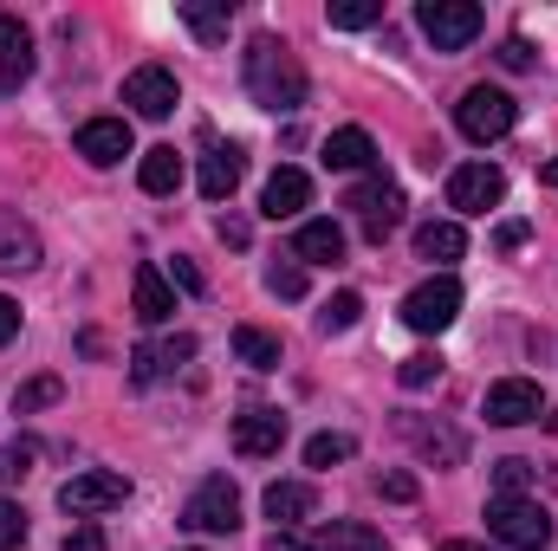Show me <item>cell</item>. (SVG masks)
Returning a JSON list of instances; mask_svg holds the SVG:
<instances>
[{"label":"cell","mask_w":558,"mask_h":551,"mask_svg":"<svg viewBox=\"0 0 558 551\" xmlns=\"http://www.w3.org/2000/svg\"><path fill=\"white\" fill-rule=\"evenodd\" d=\"M241 78H247V98H254L260 111H274V118L305 111L312 78H305L299 52H292L286 39H274V33H254V39H247V52H241Z\"/></svg>","instance_id":"1"},{"label":"cell","mask_w":558,"mask_h":551,"mask_svg":"<svg viewBox=\"0 0 558 551\" xmlns=\"http://www.w3.org/2000/svg\"><path fill=\"white\" fill-rule=\"evenodd\" d=\"M487 532L513 551H546L553 546V513L526 493H494L487 500Z\"/></svg>","instance_id":"2"},{"label":"cell","mask_w":558,"mask_h":551,"mask_svg":"<svg viewBox=\"0 0 558 551\" xmlns=\"http://www.w3.org/2000/svg\"><path fill=\"white\" fill-rule=\"evenodd\" d=\"M454 124H461L468 143H500L513 124H520V105H513L507 91H494V85H474V91H461Z\"/></svg>","instance_id":"3"},{"label":"cell","mask_w":558,"mask_h":551,"mask_svg":"<svg viewBox=\"0 0 558 551\" xmlns=\"http://www.w3.org/2000/svg\"><path fill=\"white\" fill-rule=\"evenodd\" d=\"M454 318H461V279H448V273L422 279L416 292L403 298V325H410V331H422V338H441Z\"/></svg>","instance_id":"4"},{"label":"cell","mask_w":558,"mask_h":551,"mask_svg":"<svg viewBox=\"0 0 558 551\" xmlns=\"http://www.w3.org/2000/svg\"><path fill=\"white\" fill-rule=\"evenodd\" d=\"M124 500H131V480L111 474V467H85V474H72V480L59 487V506H65L72 519H98V513H111V506H124Z\"/></svg>","instance_id":"5"},{"label":"cell","mask_w":558,"mask_h":551,"mask_svg":"<svg viewBox=\"0 0 558 551\" xmlns=\"http://www.w3.org/2000/svg\"><path fill=\"white\" fill-rule=\"evenodd\" d=\"M416 26L435 52H461V46L481 33V7H474V0H422Z\"/></svg>","instance_id":"6"},{"label":"cell","mask_w":558,"mask_h":551,"mask_svg":"<svg viewBox=\"0 0 558 551\" xmlns=\"http://www.w3.org/2000/svg\"><path fill=\"white\" fill-rule=\"evenodd\" d=\"M344 208L357 215L364 241H384V234H397V221H403V188L384 182V175H364V182L344 195Z\"/></svg>","instance_id":"7"},{"label":"cell","mask_w":558,"mask_h":551,"mask_svg":"<svg viewBox=\"0 0 558 551\" xmlns=\"http://www.w3.org/2000/svg\"><path fill=\"white\" fill-rule=\"evenodd\" d=\"M182 526H189V532H234V526H241V493H234V480H228V474H208V480L189 493Z\"/></svg>","instance_id":"8"},{"label":"cell","mask_w":558,"mask_h":551,"mask_svg":"<svg viewBox=\"0 0 558 551\" xmlns=\"http://www.w3.org/2000/svg\"><path fill=\"white\" fill-rule=\"evenodd\" d=\"M500 201H507V175H500L494 162H468V169L448 175V208L487 215V208H500Z\"/></svg>","instance_id":"9"},{"label":"cell","mask_w":558,"mask_h":551,"mask_svg":"<svg viewBox=\"0 0 558 551\" xmlns=\"http://www.w3.org/2000/svg\"><path fill=\"white\" fill-rule=\"evenodd\" d=\"M124 105L149 118V124H162L175 105H182V85H175V72H162V65H137L131 78H124Z\"/></svg>","instance_id":"10"},{"label":"cell","mask_w":558,"mask_h":551,"mask_svg":"<svg viewBox=\"0 0 558 551\" xmlns=\"http://www.w3.org/2000/svg\"><path fill=\"white\" fill-rule=\"evenodd\" d=\"M397 428H403V441L416 448L428 467H461V454H468V434H461V428H448V421H428V415H403Z\"/></svg>","instance_id":"11"},{"label":"cell","mask_w":558,"mask_h":551,"mask_svg":"<svg viewBox=\"0 0 558 551\" xmlns=\"http://www.w3.org/2000/svg\"><path fill=\"white\" fill-rule=\"evenodd\" d=\"M481 415H487L494 428H520V421H539V383H533V377H500V383L487 390Z\"/></svg>","instance_id":"12"},{"label":"cell","mask_w":558,"mask_h":551,"mask_svg":"<svg viewBox=\"0 0 558 551\" xmlns=\"http://www.w3.org/2000/svg\"><path fill=\"white\" fill-rule=\"evenodd\" d=\"M39 260H46V247H39L33 221L20 208H0V273H33Z\"/></svg>","instance_id":"13"},{"label":"cell","mask_w":558,"mask_h":551,"mask_svg":"<svg viewBox=\"0 0 558 551\" xmlns=\"http://www.w3.org/2000/svg\"><path fill=\"white\" fill-rule=\"evenodd\" d=\"M286 448V415L279 409H247L234 415V454H247V461H267Z\"/></svg>","instance_id":"14"},{"label":"cell","mask_w":558,"mask_h":551,"mask_svg":"<svg viewBox=\"0 0 558 551\" xmlns=\"http://www.w3.org/2000/svg\"><path fill=\"white\" fill-rule=\"evenodd\" d=\"M78 156H85L92 169L124 162V156H131V124H124V118H92V124H78Z\"/></svg>","instance_id":"15"},{"label":"cell","mask_w":558,"mask_h":551,"mask_svg":"<svg viewBox=\"0 0 558 551\" xmlns=\"http://www.w3.org/2000/svg\"><path fill=\"white\" fill-rule=\"evenodd\" d=\"M33 78V33L20 26V13H0V91H20Z\"/></svg>","instance_id":"16"},{"label":"cell","mask_w":558,"mask_h":551,"mask_svg":"<svg viewBox=\"0 0 558 551\" xmlns=\"http://www.w3.org/2000/svg\"><path fill=\"white\" fill-rule=\"evenodd\" d=\"M241 175H247L241 143H208V156H202V195H208V201H228V195L241 188Z\"/></svg>","instance_id":"17"},{"label":"cell","mask_w":558,"mask_h":551,"mask_svg":"<svg viewBox=\"0 0 558 551\" xmlns=\"http://www.w3.org/2000/svg\"><path fill=\"white\" fill-rule=\"evenodd\" d=\"M292 260H299V267H338V260H344V228H338V221H299Z\"/></svg>","instance_id":"18"},{"label":"cell","mask_w":558,"mask_h":551,"mask_svg":"<svg viewBox=\"0 0 558 551\" xmlns=\"http://www.w3.org/2000/svg\"><path fill=\"white\" fill-rule=\"evenodd\" d=\"M195 357V338H162V344H137L131 351V377L137 383H162L169 370H182Z\"/></svg>","instance_id":"19"},{"label":"cell","mask_w":558,"mask_h":551,"mask_svg":"<svg viewBox=\"0 0 558 551\" xmlns=\"http://www.w3.org/2000/svg\"><path fill=\"white\" fill-rule=\"evenodd\" d=\"M305 201H312L305 169H274V175H267V188H260V215H267V221H292Z\"/></svg>","instance_id":"20"},{"label":"cell","mask_w":558,"mask_h":551,"mask_svg":"<svg viewBox=\"0 0 558 551\" xmlns=\"http://www.w3.org/2000/svg\"><path fill=\"white\" fill-rule=\"evenodd\" d=\"M260 506H267V519H279V532H292L299 519L318 513V493H312L305 480H274V487L260 493Z\"/></svg>","instance_id":"21"},{"label":"cell","mask_w":558,"mask_h":551,"mask_svg":"<svg viewBox=\"0 0 558 551\" xmlns=\"http://www.w3.org/2000/svg\"><path fill=\"white\" fill-rule=\"evenodd\" d=\"M131 298H137V318H143V325L175 318V285L162 279V267H137V279H131Z\"/></svg>","instance_id":"22"},{"label":"cell","mask_w":558,"mask_h":551,"mask_svg":"<svg viewBox=\"0 0 558 551\" xmlns=\"http://www.w3.org/2000/svg\"><path fill=\"white\" fill-rule=\"evenodd\" d=\"M175 13H182V26H189L202 46H221V39H228V20H234V0H182Z\"/></svg>","instance_id":"23"},{"label":"cell","mask_w":558,"mask_h":551,"mask_svg":"<svg viewBox=\"0 0 558 551\" xmlns=\"http://www.w3.org/2000/svg\"><path fill=\"white\" fill-rule=\"evenodd\" d=\"M137 182H143V195H175V188H182V156H175V143H156V149H143Z\"/></svg>","instance_id":"24"},{"label":"cell","mask_w":558,"mask_h":551,"mask_svg":"<svg viewBox=\"0 0 558 551\" xmlns=\"http://www.w3.org/2000/svg\"><path fill=\"white\" fill-rule=\"evenodd\" d=\"M371 156H377V143L357 124H344V131L325 137V169H371Z\"/></svg>","instance_id":"25"},{"label":"cell","mask_w":558,"mask_h":551,"mask_svg":"<svg viewBox=\"0 0 558 551\" xmlns=\"http://www.w3.org/2000/svg\"><path fill=\"white\" fill-rule=\"evenodd\" d=\"M461 254H468V234H461L454 221H428V228H416V260L448 267V260H461Z\"/></svg>","instance_id":"26"},{"label":"cell","mask_w":558,"mask_h":551,"mask_svg":"<svg viewBox=\"0 0 558 551\" xmlns=\"http://www.w3.org/2000/svg\"><path fill=\"white\" fill-rule=\"evenodd\" d=\"M234 357L254 364V370H279V338L260 325H234Z\"/></svg>","instance_id":"27"},{"label":"cell","mask_w":558,"mask_h":551,"mask_svg":"<svg viewBox=\"0 0 558 551\" xmlns=\"http://www.w3.org/2000/svg\"><path fill=\"white\" fill-rule=\"evenodd\" d=\"M318 546L325 551H390L384 532H371V526H357V519H331V526L318 532Z\"/></svg>","instance_id":"28"},{"label":"cell","mask_w":558,"mask_h":551,"mask_svg":"<svg viewBox=\"0 0 558 551\" xmlns=\"http://www.w3.org/2000/svg\"><path fill=\"white\" fill-rule=\"evenodd\" d=\"M325 20H331L338 33H364V26H377V20H384V0H331V7H325Z\"/></svg>","instance_id":"29"},{"label":"cell","mask_w":558,"mask_h":551,"mask_svg":"<svg viewBox=\"0 0 558 551\" xmlns=\"http://www.w3.org/2000/svg\"><path fill=\"white\" fill-rule=\"evenodd\" d=\"M59 396H65V383H59V377H33V383H20V390H13V415L52 409Z\"/></svg>","instance_id":"30"},{"label":"cell","mask_w":558,"mask_h":551,"mask_svg":"<svg viewBox=\"0 0 558 551\" xmlns=\"http://www.w3.org/2000/svg\"><path fill=\"white\" fill-rule=\"evenodd\" d=\"M364 318V298L357 292H338V298H325V311H318V331L331 338V331H351Z\"/></svg>","instance_id":"31"},{"label":"cell","mask_w":558,"mask_h":551,"mask_svg":"<svg viewBox=\"0 0 558 551\" xmlns=\"http://www.w3.org/2000/svg\"><path fill=\"white\" fill-rule=\"evenodd\" d=\"M351 461V434H312L305 441V467H338Z\"/></svg>","instance_id":"32"},{"label":"cell","mask_w":558,"mask_h":551,"mask_svg":"<svg viewBox=\"0 0 558 551\" xmlns=\"http://www.w3.org/2000/svg\"><path fill=\"white\" fill-rule=\"evenodd\" d=\"M403 390H428L435 377H441V351H416V357H403Z\"/></svg>","instance_id":"33"},{"label":"cell","mask_w":558,"mask_h":551,"mask_svg":"<svg viewBox=\"0 0 558 551\" xmlns=\"http://www.w3.org/2000/svg\"><path fill=\"white\" fill-rule=\"evenodd\" d=\"M267 292H274V298H305V267H299V260L267 267Z\"/></svg>","instance_id":"34"},{"label":"cell","mask_w":558,"mask_h":551,"mask_svg":"<svg viewBox=\"0 0 558 551\" xmlns=\"http://www.w3.org/2000/svg\"><path fill=\"white\" fill-rule=\"evenodd\" d=\"M526 480H533V461H520V454L494 461V487H500V493H526Z\"/></svg>","instance_id":"35"},{"label":"cell","mask_w":558,"mask_h":551,"mask_svg":"<svg viewBox=\"0 0 558 551\" xmlns=\"http://www.w3.org/2000/svg\"><path fill=\"white\" fill-rule=\"evenodd\" d=\"M26 539V513H20V500H0V551H13Z\"/></svg>","instance_id":"36"},{"label":"cell","mask_w":558,"mask_h":551,"mask_svg":"<svg viewBox=\"0 0 558 551\" xmlns=\"http://www.w3.org/2000/svg\"><path fill=\"white\" fill-rule=\"evenodd\" d=\"M33 474V448L20 441V448H0V480H26Z\"/></svg>","instance_id":"37"},{"label":"cell","mask_w":558,"mask_h":551,"mask_svg":"<svg viewBox=\"0 0 558 551\" xmlns=\"http://www.w3.org/2000/svg\"><path fill=\"white\" fill-rule=\"evenodd\" d=\"M494 59H500L507 72H533V46H526V39H500V52H494Z\"/></svg>","instance_id":"38"},{"label":"cell","mask_w":558,"mask_h":551,"mask_svg":"<svg viewBox=\"0 0 558 551\" xmlns=\"http://www.w3.org/2000/svg\"><path fill=\"white\" fill-rule=\"evenodd\" d=\"M59 551H105V532H98V526H72Z\"/></svg>","instance_id":"39"},{"label":"cell","mask_w":558,"mask_h":551,"mask_svg":"<svg viewBox=\"0 0 558 551\" xmlns=\"http://www.w3.org/2000/svg\"><path fill=\"white\" fill-rule=\"evenodd\" d=\"M377 493H384V500H416V480H410V474H384Z\"/></svg>","instance_id":"40"},{"label":"cell","mask_w":558,"mask_h":551,"mask_svg":"<svg viewBox=\"0 0 558 551\" xmlns=\"http://www.w3.org/2000/svg\"><path fill=\"white\" fill-rule=\"evenodd\" d=\"M13 338H20V305L0 292V344H13Z\"/></svg>","instance_id":"41"},{"label":"cell","mask_w":558,"mask_h":551,"mask_svg":"<svg viewBox=\"0 0 558 551\" xmlns=\"http://www.w3.org/2000/svg\"><path fill=\"white\" fill-rule=\"evenodd\" d=\"M169 273H175V285H182V292H202V285H208V279H202V267H195V260H175Z\"/></svg>","instance_id":"42"},{"label":"cell","mask_w":558,"mask_h":551,"mask_svg":"<svg viewBox=\"0 0 558 551\" xmlns=\"http://www.w3.org/2000/svg\"><path fill=\"white\" fill-rule=\"evenodd\" d=\"M267 551H325V546H318V539H299V532H274Z\"/></svg>","instance_id":"43"},{"label":"cell","mask_w":558,"mask_h":551,"mask_svg":"<svg viewBox=\"0 0 558 551\" xmlns=\"http://www.w3.org/2000/svg\"><path fill=\"white\" fill-rule=\"evenodd\" d=\"M247 234H254V228H247L241 215H221V241H228V247H247Z\"/></svg>","instance_id":"44"},{"label":"cell","mask_w":558,"mask_h":551,"mask_svg":"<svg viewBox=\"0 0 558 551\" xmlns=\"http://www.w3.org/2000/svg\"><path fill=\"white\" fill-rule=\"evenodd\" d=\"M526 234H533L526 221H507V228H500V247H526Z\"/></svg>","instance_id":"45"},{"label":"cell","mask_w":558,"mask_h":551,"mask_svg":"<svg viewBox=\"0 0 558 551\" xmlns=\"http://www.w3.org/2000/svg\"><path fill=\"white\" fill-rule=\"evenodd\" d=\"M539 182H558V156L546 162V169H539Z\"/></svg>","instance_id":"46"},{"label":"cell","mask_w":558,"mask_h":551,"mask_svg":"<svg viewBox=\"0 0 558 551\" xmlns=\"http://www.w3.org/2000/svg\"><path fill=\"white\" fill-rule=\"evenodd\" d=\"M441 551H481V546H468V539H448V546H441Z\"/></svg>","instance_id":"47"}]
</instances>
